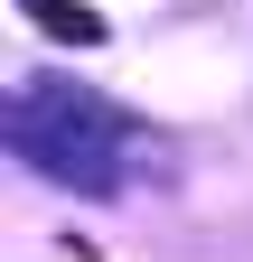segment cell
<instances>
[{"label": "cell", "mask_w": 253, "mask_h": 262, "mask_svg": "<svg viewBox=\"0 0 253 262\" xmlns=\"http://www.w3.org/2000/svg\"><path fill=\"white\" fill-rule=\"evenodd\" d=\"M28 19L47 28V38H66V47H103L113 28H103V10H94V0H19Z\"/></svg>", "instance_id": "obj_2"}, {"label": "cell", "mask_w": 253, "mask_h": 262, "mask_svg": "<svg viewBox=\"0 0 253 262\" xmlns=\"http://www.w3.org/2000/svg\"><path fill=\"white\" fill-rule=\"evenodd\" d=\"M10 159H28V169L47 187H66V196H122L132 169L160 159V141H150L122 103H103L94 84L28 75L10 94Z\"/></svg>", "instance_id": "obj_1"}]
</instances>
